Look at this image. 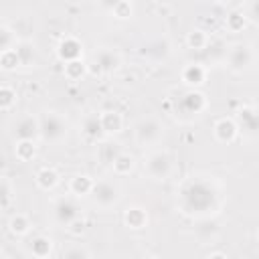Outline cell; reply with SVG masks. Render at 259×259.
<instances>
[{"instance_id":"1","label":"cell","mask_w":259,"mask_h":259,"mask_svg":"<svg viewBox=\"0 0 259 259\" xmlns=\"http://www.w3.org/2000/svg\"><path fill=\"white\" fill-rule=\"evenodd\" d=\"M180 210L186 214H210L219 210V188L212 180L190 178L178 190Z\"/></svg>"},{"instance_id":"2","label":"cell","mask_w":259,"mask_h":259,"mask_svg":"<svg viewBox=\"0 0 259 259\" xmlns=\"http://www.w3.org/2000/svg\"><path fill=\"white\" fill-rule=\"evenodd\" d=\"M38 132H40V138L49 144H57L61 142L67 132H69V123L67 119L57 113V111H45L38 115Z\"/></svg>"},{"instance_id":"3","label":"cell","mask_w":259,"mask_h":259,"mask_svg":"<svg viewBox=\"0 0 259 259\" xmlns=\"http://www.w3.org/2000/svg\"><path fill=\"white\" fill-rule=\"evenodd\" d=\"M89 196H91V200H93L95 206H99V208H111V206H115L119 202L121 190H119V186L115 182L101 178V180L93 182V188H91V194Z\"/></svg>"},{"instance_id":"4","label":"cell","mask_w":259,"mask_h":259,"mask_svg":"<svg viewBox=\"0 0 259 259\" xmlns=\"http://www.w3.org/2000/svg\"><path fill=\"white\" fill-rule=\"evenodd\" d=\"M144 172L152 180H166L172 172V156L168 152H150L144 160Z\"/></svg>"},{"instance_id":"5","label":"cell","mask_w":259,"mask_h":259,"mask_svg":"<svg viewBox=\"0 0 259 259\" xmlns=\"http://www.w3.org/2000/svg\"><path fill=\"white\" fill-rule=\"evenodd\" d=\"M253 63H255V51L249 42L235 45L227 55V65L233 73H245L253 67Z\"/></svg>"},{"instance_id":"6","label":"cell","mask_w":259,"mask_h":259,"mask_svg":"<svg viewBox=\"0 0 259 259\" xmlns=\"http://www.w3.org/2000/svg\"><path fill=\"white\" fill-rule=\"evenodd\" d=\"M164 134V125L156 117H144L136 123L134 127V138L140 146H150L156 144Z\"/></svg>"},{"instance_id":"7","label":"cell","mask_w":259,"mask_h":259,"mask_svg":"<svg viewBox=\"0 0 259 259\" xmlns=\"http://www.w3.org/2000/svg\"><path fill=\"white\" fill-rule=\"evenodd\" d=\"M93 71L95 73H103V75H109L113 71H117L121 67V55L115 51V49H109V47H101L93 53Z\"/></svg>"},{"instance_id":"8","label":"cell","mask_w":259,"mask_h":259,"mask_svg":"<svg viewBox=\"0 0 259 259\" xmlns=\"http://www.w3.org/2000/svg\"><path fill=\"white\" fill-rule=\"evenodd\" d=\"M53 217H55V221L59 225L67 227L71 221H75L77 217H81V208H79V204L71 196H61L53 204Z\"/></svg>"},{"instance_id":"9","label":"cell","mask_w":259,"mask_h":259,"mask_svg":"<svg viewBox=\"0 0 259 259\" xmlns=\"http://www.w3.org/2000/svg\"><path fill=\"white\" fill-rule=\"evenodd\" d=\"M83 55V45L79 38L67 34L59 40L57 45V57L63 61V63H71V61H79Z\"/></svg>"},{"instance_id":"10","label":"cell","mask_w":259,"mask_h":259,"mask_svg":"<svg viewBox=\"0 0 259 259\" xmlns=\"http://www.w3.org/2000/svg\"><path fill=\"white\" fill-rule=\"evenodd\" d=\"M14 138H16V142H20V140L36 142V138H40L38 117H34V115H22V117H18L16 123H14Z\"/></svg>"},{"instance_id":"11","label":"cell","mask_w":259,"mask_h":259,"mask_svg":"<svg viewBox=\"0 0 259 259\" xmlns=\"http://www.w3.org/2000/svg\"><path fill=\"white\" fill-rule=\"evenodd\" d=\"M237 127L239 132H243L247 138H255L257 136V109L255 105H243L237 113Z\"/></svg>"},{"instance_id":"12","label":"cell","mask_w":259,"mask_h":259,"mask_svg":"<svg viewBox=\"0 0 259 259\" xmlns=\"http://www.w3.org/2000/svg\"><path fill=\"white\" fill-rule=\"evenodd\" d=\"M212 134H214L217 142H221V144H231V142H235L237 136H239L237 121L231 119V117H221V119L214 121Z\"/></svg>"},{"instance_id":"13","label":"cell","mask_w":259,"mask_h":259,"mask_svg":"<svg viewBox=\"0 0 259 259\" xmlns=\"http://www.w3.org/2000/svg\"><path fill=\"white\" fill-rule=\"evenodd\" d=\"M180 79H182L184 85L196 89V87H200V85L206 81V67L200 65V63H188V65L182 69Z\"/></svg>"},{"instance_id":"14","label":"cell","mask_w":259,"mask_h":259,"mask_svg":"<svg viewBox=\"0 0 259 259\" xmlns=\"http://www.w3.org/2000/svg\"><path fill=\"white\" fill-rule=\"evenodd\" d=\"M180 105H182V109L186 113H202L206 109V105H208V99H206L204 93L190 89L180 97Z\"/></svg>"},{"instance_id":"15","label":"cell","mask_w":259,"mask_h":259,"mask_svg":"<svg viewBox=\"0 0 259 259\" xmlns=\"http://www.w3.org/2000/svg\"><path fill=\"white\" fill-rule=\"evenodd\" d=\"M99 121H101V130L103 134L111 136V134H119L123 127V115L115 109H107L99 113Z\"/></svg>"},{"instance_id":"16","label":"cell","mask_w":259,"mask_h":259,"mask_svg":"<svg viewBox=\"0 0 259 259\" xmlns=\"http://www.w3.org/2000/svg\"><path fill=\"white\" fill-rule=\"evenodd\" d=\"M28 251L32 253V257L36 259H47L53 251V239L47 235H36L28 241Z\"/></svg>"},{"instance_id":"17","label":"cell","mask_w":259,"mask_h":259,"mask_svg":"<svg viewBox=\"0 0 259 259\" xmlns=\"http://www.w3.org/2000/svg\"><path fill=\"white\" fill-rule=\"evenodd\" d=\"M81 132L87 140H99L103 136L101 130V121H99V113H87L81 121Z\"/></svg>"},{"instance_id":"18","label":"cell","mask_w":259,"mask_h":259,"mask_svg":"<svg viewBox=\"0 0 259 259\" xmlns=\"http://www.w3.org/2000/svg\"><path fill=\"white\" fill-rule=\"evenodd\" d=\"M123 223L130 229H144L148 225V212L142 206H130L123 210Z\"/></svg>"},{"instance_id":"19","label":"cell","mask_w":259,"mask_h":259,"mask_svg":"<svg viewBox=\"0 0 259 259\" xmlns=\"http://www.w3.org/2000/svg\"><path fill=\"white\" fill-rule=\"evenodd\" d=\"M34 180H36V186H38V188H42V190H53V188L61 182V176H59V172H57L55 168L45 166V168H40V170L36 172Z\"/></svg>"},{"instance_id":"20","label":"cell","mask_w":259,"mask_h":259,"mask_svg":"<svg viewBox=\"0 0 259 259\" xmlns=\"http://www.w3.org/2000/svg\"><path fill=\"white\" fill-rule=\"evenodd\" d=\"M93 178H89L87 174H77L71 178L69 182V192L73 196H89L91 194V188H93Z\"/></svg>"},{"instance_id":"21","label":"cell","mask_w":259,"mask_h":259,"mask_svg":"<svg viewBox=\"0 0 259 259\" xmlns=\"http://www.w3.org/2000/svg\"><path fill=\"white\" fill-rule=\"evenodd\" d=\"M32 229V223L28 219V214L24 212H14L10 219H8V231L16 237H24L28 235V231Z\"/></svg>"},{"instance_id":"22","label":"cell","mask_w":259,"mask_h":259,"mask_svg":"<svg viewBox=\"0 0 259 259\" xmlns=\"http://www.w3.org/2000/svg\"><path fill=\"white\" fill-rule=\"evenodd\" d=\"M87 71H89V65L83 63V59L65 63V69H63V73H65V77H67L69 81H81V79L87 75Z\"/></svg>"},{"instance_id":"23","label":"cell","mask_w":259,"mask_h":259,"mask_svg":"<svg viewBox=\"0 0 259 259\" xmlns=\"http://www.w3.org/2000/svg\"><path fill=\"white\" fill-rule=\"evenodd\" d=\"M111 166H113V172H115V174H119V176H125V174H130V172L134 170V166H136V160H134V156H132V154L119 152V154H117V158L111 162Z\"/></svg>"},{"instance_id":"24","label":"cell","mask_w":259,"mask_h":259,"mask_svg":"<svg viewBox=\"0 0 259 259\" xmlns=\"http://www.w3.org/2000/svg\"><path fill=\"white\" fill-rule=\"evenodd\" d=\"M247 12H243V10H233V12H229L227 14V18H225V26L231 30V32H241L245 26H247Z\"/></svg>"},{"instance_id":"25","label":"cell","mask_w":259,"mask_h":259,"mask_svg":"<svg viewBox=\"0 0 259 259\" xmlns=\"http://www.w3.org/2000/svg\"><path fill=\"white\" fill-rule=\"evenodd\" d=\"M14 154L20 162H30L34 156H36V142H30V140H20L16 142V148H14Z\"/></svg>"},{"instance_id":"26","label":"cell","mask_w":259,"mask_h":259,"mask_svg":"<svg viewBox=\"0 0 259 259\" xmlns=\"http://www.w3.org/2000/svg\"><path fill=\"white\" fill-rule=\"evenodd\" d=\"M186 42H188L190 49L202 51V49L208 47V34H206L202 28H192V30L188 32V36H186Z\"/></svg>"},{"instance_id":"27","label":"cell","mask_w":259,"mask_h":259,"mask_svg":"<svg viewBox=\"0 0 259 259\" xmlns=\"http://www.w3.org/2000/svg\"><path fill=\"white\" fill-rule=\"evenodd\" d=\"M59 259H91V253L85 245H69L61 251Z\"/></svg>"},{"instance_id":"28","label":"cell","mask_w":259,"mask_h":259,"mask_svg":"<svg viewBox=\"0 0 259 259\" xmlns=\"http://www.w3.org/2000/svg\"><path fill=\"white\" fill-rule=\"evenodd\" d=\"M14 47H16V32L10 26L0 24V53L10 51Z\"/></svg>"},{"instance_id":"29","label":"cell","mask_w":259,"mask_h":259,"mask_svg":"<svg viewBox=\"0 0 259 259\" xmlns=\"http://www.w3.org/2000/svg\"><path fill=\"white\" fill-rule=\"evenodd\" d=\"M111 14L119 20H127L134 16V4L127 2V0H119V2H113L111 4Z\"/></svg>"},{"instance_id":"30","label":"cell","mask_w":259,"mask_h":259,"mask_svg":"<svg viewBox=\"0 0 259 259\" xmlns=\"http://www.w3.org/2000/svg\"><path fill=\"white\" fill-rule=\"evenodd\" d=\"M16 99H18V95H16V91L12 87L0 85V109H4V111L12 109L16 105Z\"/></svg>"},{"instance_id":"31","label":"cell","mask_w":259,"mask_h":259,"mask_svg":"<svg viewBox=\"0 0 259 259\" xmlns=\"http://www.w3.org/2000/svg\"><path fill=\"white\" fill-rule=\"evenodd\" d=\"M16 67H20V59L16 55V49L0 53V69L2 71H14Z\"/></svg>"},{"instance_id":"32","label":"cell","mask_w":259,"mask_h":259,"mask_svg":"<svg viewBox=\"0 0 259 259\" xmlns=\"http://www.w3.org/2000/svg\"><path fill=\"white\" fill-rule=\"evenodd\" d=\"M168 53V42L166 40H156L150 45H144V55L152 57V59H162Z\"/></svg>"},{"instance_id":"33","label":"cell","mask_w":259,"mask_h":259,"mask_svg":"<svg viewBox=\"0 0 259 259\" xmlns=\"http://www.w3.org/2000/svg\"><path fill=\"white\" fill-rule=\"evenodd\" d=\"M16 55L20 59V65H30L34 61V47L30 42H16Z\"/></svg>"},{"instance_id":"34","label":"cell","mask_w":259,"mask_h":259,"mask_svg":"<svg viewBox=\"0 0 259 259\" xmlns=\"http://www.w3.org/2000/svg\"><path fill=\"white\" fill-rule=\"evenodd\" d=\"M12 194H14L12 182H10L6 176H0V208H4V206H8V204H10Z\"/></svg>"},{"instance_id":"35","label":"cell","mask_w":259,"mask_h":259,"mask_svg":"<svg viewBox=\"0 0 259 259\" xmlns=\"http://www.w3.org/2000/svg\"><path fill=\"white\" fill-rule=\"evenodd\" d=\"M65 229H67V233H69V235H73V237H81V235L85 233V229H87V221H85L83 217H77V219H75V221H71Z\"/></svg>"},{"instance_id":"36","label":"cell","mask_w":259,"mask_h":259,"mask_svg":"<svg viewBox=\"0 0 259 259\" xmlns=\"http://www.w3.org/2000/svg\"><path fill=\"white\" fill-rule=\"evenodd\" d=\"M206 259H229V255H225V253H221V251H214V253H210Z\"/></svg>"},{"instance_id":"37","label":"cell","mask_w":259,"mask_h":259,"mask_svg":"<svg viewBox=\"0 0 259 259\" xmlns=\"http://www.w3.org/2000/svg\"><path fill=\"white\" fill-rule=\"evenodd\" d=\"M142 259H158L156 255H146V257H142Z\"/></svg>"},{"instance_id":"38","label":"cell","mask_w":259,"mask_h":259,"mask_svg":"<svg viewBox=\"0 0 259 259\" xmlns=\"http://www.w3.org/2000/svg\"><path fill=\"white\" fill-rule=\"evenodd\" d=\"M0 259H4V255H2V253H0Z\"/></svg>"}]
</instances>
